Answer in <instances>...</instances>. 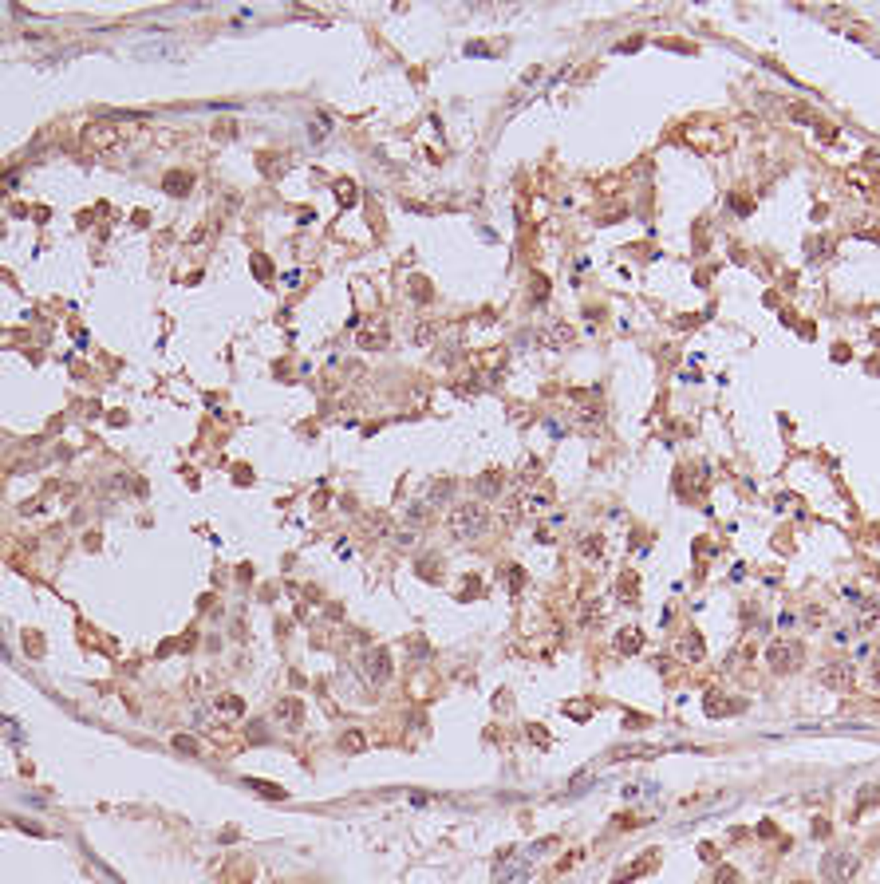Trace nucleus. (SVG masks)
I'll return each instance as SVG.
<instances>
[{
	"instance_id": "nucleus-9",
	"label": "nucleus",
	"mask_w": 880,
	"mask_h": 884,
	"mask_svg": "<svg viewBox=\"0 0 880 884\" xmlns=\"http://www.w3.org/2000/svg\"><path fill=\"white\" fill-rule=\"evenodd\" d=\"M643 647V632L640 628H620V636H616V652L620 655H636Z\"/></svg>"
},
{
	"instance_id": "nucleus-3",
	"label": "nucleus",
	"mask_w": 880,
	"mask_h": 884,
	"mask_svg": "<svg viewBox=\"0 0 880 884\" xmlns=\"http://www.w3.org/2000/svg\"><path fill=\"white\" fill-rule=\"evenodd\" d=\"M123 127L119 123H87L83 135H79V143H83L87 154H107V150H119L123 146Z\"/></svg>"
},
{
	"instance_id": "nucleus-21",
	"label": "nucleus",
	"mask_w": 880,
	"mask_h": 884,
	"mask_svg": "<svg viewBox=\"0 0 880 884\" xmlns=\"http://www.w3.org/2000/svg\"><path fill=\"white\" fill-rule=\"evenodd\" d=\"M174 750H182V754H197V742L190 739V734H178V739H174Z\"/></svg>"
},
{
	"instance_id": "nucleus-20",
	"label": "nucleus",
	"mask_w": 880,
	"mask_h": 884,
	"mask_svg": "<svg viewBox=\"0 0 880 884\" xmlns=\"http://www.w3.org/2000/svg\"><path fill=\"white\" fill-rule=\"evenodd\" d=\"M450 490H454V485H450V482H438V485H435V490H430V502H427V505H430V510H435V505H438V502H446V498H450Z\"/></svg>"
},
{
	"instance_id": "nucleus-11",
	"label": "nucleus",
	"mask_w": 880,
	"mask_h": 884,
	"mask_svg": "<svg viewBox=\"0 0 880 884\" xmlns=\"http://www.w3.org/2000/svg\"><path fill=\"white\" fill-rule=\"evenodd\" d=\"M241 711H245V703H241V699H233V695H217V699H214V714H217V723H222L225 714H229V719H237Z\"/></svg>"
},
{
	"instance_id": "nucleus-10",
	"label": "nucleus",
	"mask_w": 880,
	"mask_h": 884,
	"mask_svg": "<svg viewBox=\"0 0 880 884\" xmlns=\"http://www.w3.org/2000/svg\"><path fill=\"white\" fill-rule=\"evenodd\" d=\"M340 750L343 754H363V750H368V734L359 731V726H351L348 734H340Z\"/></svg>"
},
{
	"instance_id": "nucleus-13",
	"label": "nucleus",
	"mask_w": 880,
	"mask_h": 884,
	"mask_svg": "<svg viewBox=\"0 0 880 884\" xmlns=\"http://www.w3.org/2000/svg\"><path fill=\"white\" fill-rule=\"evenodd\" d=\"M581 552L596 561L600 552H604V537H600V533H584V537H581Z\"/></svg>"
},
{
	"instance_id": "nucleus-18",
	"label": "nucleus",
	"mask_w": 880,
	"mask_h": 884,
	"mask_svg": "<svg viewBox=\"0 0 880 884\" xmlns=\"http://www.w3.org/2000/svg\"><path fill=\"white\" fill-rule=\"evenodd\" d=\"M707 714H710V719H723V714H730V703H723V699H718V691H710V695H707Z\"/></svg>"
},
{
	"instance_id": "nucleus-7",
	"label": "nucleus",
	"mask_w": 880,
	"mask_h": 884,
	"mask_svg": "<svg viewBox=\"0 0 880 884\" xmlns=\"http://www.w3.org/2000/svg\"><path fill=\"white\" fill-rule=\"evenodd\" d=\"M273 719L284 726L289 734H296L300 726H304V706H300V699H292V695H284L281 703L273 706Z\"/></svg>"
},
{
	"instance_id": "nucleus-14",
	"label": "nucleus",
	"mask_w": 880,
	"mask_h": 884,
	"mask_svg": "<svg viewBox=\"0 0 880 884\" xmlns=\"http://www.w3.org/2000/svg\"><path fill=\"white\" fill-rule=\"evenodd\" d=\"M308 135H312V143H324V138L332 135V119H328V115H316L312 127H308Z\"/></svg>"
},
{
	"instance_id": "nucleus-1",
	"label": "nucleus",
	"mask_w": 880,
	"mask_h": 884,
	"mask_svg": "<svg viewBox=\"0 0 880 884\" xmlns=\"http://www.w3.org/2000/svg\"><path fill=\"white\" fill-rule=\"evenodd\" d=\"M486 529H490V505L478 502V498L454 502L450 513H446V533L454 541H478V537H486Z\"/></svg>"
},
{
	"instance_id": "nucleus-25",
	"label": "nucleus",
	"mask_w": 880,
	"mask_h": 884,
	"mask_svg": "<svg viewBox=\"0 0 880 884\" xmlns=\"http://www.w3.org/2000/svg\"><path fill=\"white\" fill-rule=\"evenodd\" d=\"M735 880H738L735 868H723V873H718V884H735Z\"/></svg>"
},
{
	"instance_id": "nucleus-17",
	"label": "nucleus",
	"mask_w": 880,
	"mask_h": 884,
	"mask_svg": "<svg viewBox=\"0 0 880 884\" xmlns=\"http://www.w3.org/2000/svg\"><path fill=\"white\" fill-rule=\"evenodd\" d=\"M387 344V332L383 328H368L363 336H359V348H383Z\"/></svg>"
},
{
	"instance_id": "nucleus-16",
	"label": "nucleus",
	"mask_w": 880,
	"mask_h": 884,
	"mask_svg": "<svg viewBox=\"0 0 880 884\" xmlns=\"http://www.w3.org/2000/svg\"><path fill=\"white\" fill-rule=\"evenodd\" d=\"M245 786L249 790H257L261 798H284V790L281 786H273V782H261V778H245Z\"/></svg>"
},
{
	"instance_id": "nucleus-15",
	"label": "nucleus",
	"mask_w": 880,
	"mask_h": 884,
	"mask_svg": "<svg viewBox=\"0 0 880 884\" xmlns=\"http://www.w3.org/2000/svg\"><path fill=\"white\" fill-rule=\"evenodd\" d=\"M403 518H407V525H415V529H419V525H427V518H430V505H427V502H415V505H410L407 513H403Z\"/></svg>"
},
{
	"instance_id": "nucleus-19",
	"label": "nucleus",
	"mask_w": 880,
	"mask_h": 884,
	"mask_svg": "<svg viewBox=\"0 0 880 884\" xmlns=\"http://www.w3.org/2000/svg\"><path fill=\"white\" fill-rule=\"evenodd\" d=\"M545 505H549V493H525L522 510H525V513H541Z\"/></svg>"
},
{
	"instance_id": "nucleus-4",
	"label": "nucleus",
	"mask_w": 880,
	"mask_h": 884,
	"mask_svg": "<svg viewBox=\"0 0 880 884\" xmlns=\"http://www.w3.org/2000/svg\"><path fill=\"white\" fill-rule=\"evenodd\" d=\"M766 667L774 675H790L802 667V644H790V639H774L766 647Z\"/></svg>"
},
{
	"instance_id": "nucleus-5",
	"label": "nucleus",
	"mask_w": 880,
	"mask_h": 884,
	"mask_svg": "<svg viewBox=\"0 0 880 884\" xmlns=\"http://www.w3.org/2000/svg\"><path fill=\"white\" fill-rule=\"evenodd\" d=\"M817 683H821V687H829V691H853V683H856L853 659H833V663H825V667L817 672Z\"/></svg>"
},
{
	"instance_id": "nucleus-23",
	"label": "nucleus",
	"mask_w": 880,
	"mask_h": 884,
	"mask_svg": "<svg viewBox=\"0 0 880 884\" xmlns=\"http://www.w3.org/2000/svg\"><path fill=\"white\" fill-rule=\"evenodd\" d=\"M636 592H640V580H636V577L620 580V596H636Z\"/></svg>"
},
{
	"instance_id": "nucleus-24",
	"label": "nucleus",
	"mask_w": 880,
	"mask_h": 884,
	"mask_svg": "<svg viewBox=\"0 0 880 884\" xmlns=\"http://www.w3.org/2000/svg\"><path fill=\"white\" fill-rule=\"evenodd\" d=\"M833 253V241L825 237V241H817V245H813V257H829Z\"/></svg>"
},
{
	"instance_id": "nucleus-27",
	"label": "nucleus",
	"mask_w": 880,
	"mask_h": 884,
	"mask_svg": "<svg viewBox=\"0 0 880 884\" xmlns=\"http://www.w3.org/2000/svg\"><path fill=\"white\" fill-rule=\"evenodd\" d=\"M872 683L880 687V655H876V663H872Z\"/></svg>"
},
{
	"instance_id": "nucleus-2",
	"label": "nucleus",
	"mask_w": 880,
	"mask_h": 884,
	"mask_svg": "<svg viewBox=\"0 0 880 884\" xmlns=\"http://www.w3.org/2000/svg\"><path fill=\"white\" fill-rule=\"evenodd\" d=\"M359 675H363V683L368 687H387L391 683V675H395V663H391V652L387 647H368V652L359 655Z\"/></svg>"
},
{
	"instance_id": "nucleus-26",
	"label": "nucleus",
	"mask_w": 880,
	"mask_h": 884,
	"mask_svg": "<svg viewBox=\"0 0 880 884\" xmlns=\"http://www.w3.org/2000/svg\"><path fill=\"white\" fill-rule=\"evenodd\" d=\"M482 490H486V493H494V490H497V478H494V474H490V478H482Z\"/></svg>"
},
{
	"instance_id": "nucleus-12",
	"label": "nucleus",
	"mask_w": 880,
	"mask_h": 884,
	"mask_svg": "<svg viewBox=\"0 0 880 884\" xmlns=\"http://www.w3.org/2000/svg\"><path fill=\"white\" fill-rule=\"evenodd\" d=\"M861 624H864V628L880 624V596H872V600H861Z\"/></svg>"
},
{
	"instance_id": "nucleus-22",
	"label": "nucleus",
	"mask_w": 880,
	"mask_h": 884,
	"mask_svg": "<svg viewBox=\"0 0 880 884\" xmlns=\"http://www.w3.org/2000/svg\"><path fill=\"white\" fill-rule=\"evenodd\" d=\"M336 190H340V202L356 205V197H359V194H356V186H351V182H340V186H336Z\"/></svg>"
},
{
	"instance_id": "nucleus-6",
	"label": "nucleus",
	"mask_w": 880,
	"mask_h": 884,
	"mask_svg": "<svg viewBox=\"0 0 880 884\" xmlns=\"http://www.w3.org/2000/svg\"><path fill=\"white\" fill-rule=\"evenodd\" d=\"M853 868H856V857L849 849H833L829 857H825V865H821V876L829 884H841V880H849L853 876Z\"/></svg>"
},
{
	"instance_id": "nucleus-8",
	"label": "nucleus",
	"mask_w": 880,
	"mask_h": 884,
	"mask_svg": "<svg viewBox=\"0 0 880 884\" xmlns=\"http://www.w3.org/2000/svg\"><path fill=\"white\" fill-rule=\"evenodd\" d=\"M679 655H683L687 663H699L703 655H707V644H703L699 632H683V639H679Z\"/></svg>"
}]
</instances>
